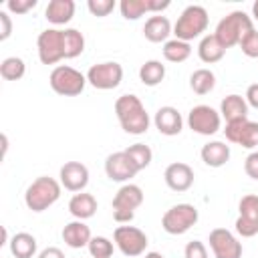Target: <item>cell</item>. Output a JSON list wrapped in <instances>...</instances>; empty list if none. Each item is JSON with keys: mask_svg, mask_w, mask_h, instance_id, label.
Here are the masks:
<instances>
[{"mask_svg": "<svg viewBox=\"0 0 258 258\" xmlns=\"http://www.w3.org/2000/svg\"><path fill=\"white\" fill-rule=\"evenodd\" d=\"M250 30H254L252 18H250L244 10H234V12L226 14V16L218 22L214 36H216V38L220 40V44L228 50V48L240 44V40H242Z\"/></svg>", "mask_w": 258, "mask_h": 258, "instance_id": "7a4b0ae2", "label": "cell"}, {"mask_svg": "<svg viewBox=\"0 0 258 258\" xmlns=\"http://www.w3.org/2000/svg\"><path fill=\"white\" fill-rule=\"evenodd\" d=\"M220 115L226 119V123L238 121V119H246L248 117V103H246V99L236 95V93L224 97L222 103H220Z\"/></svg>", "mask_w": 258, "mask_h": 258, "instance_id": "cb8c5ba5", "label": "cell"}, {"mask_svg": "<svg viewBox=\"0 0 258 258\" xmlns=\"http://www.w3.org/2000/svg\"><path fill=\"white\" fill-rule=\"evenodd\" d=\"M113 240H115L117 248L129 258L141 256L147 250V244H149L145 232L135 228V226H117L115 232H113Z\"/></svg>", "mask_w": 258, "mask_h": 258, "instance_id": "30bf717a", "label": "cell"}, {"mask_svg": "<svg viewBox=\"0 0 258 258\" xmlns=\"http://www.w3.org/2000/svg\"><path fill=\"white\" fill-rule=\"evenodd\" d=\"M87 8H89V12H91L93 16L103 18V16H107V14L113 12L115 0H89V2H87Z\"/></svg>", "mask_w": 258, "mask_h": 258, "instance_id": "d590c367", "label": "cell"}, {"mask_svg": "<svg viewBox=\"0 0 258 258\" xmlns=\"http://www.w3.org/2000/svg\"><path fill=\"white\" fill-rule=\"evenodd\" d=\"M69 212H71L73 218L83 220V222L89 220V218H93L95 212H97V200H95V196L93 194H87V191L75 194L71 198V202H69Z\"/></svg>", "mask_w": 258, "mask_h": 258, "instance_id": "44dd1931", "label": "cell"}, {"mask_svg": "<svg viewBox=\"0 0 258 258\" xmlns=\"http://www.w3.org/2000/svg\"><path fill=\"white\" fill-rule=\"evenodd\" d=\"M169 34H171V22L163 14H153L143 24V36L149 42H163L165 44Z\"/></svg>", "mask_w": 258, "mask_h": 258, "instance_id": "d6986e66", "label": "cell"}, {"mask_svg": "<svg viewBox=\"0 0 258 258\" xmlns=\"http://www.w3.org/2000/svg\"><path fill=\"white\" fill-rule=\"evenodd\" d=\"M191 54V46L189 42H183V40H177V38H171L163 44V56L165 60L169 62H183L187 60Z\"/></svg>", "mask_w": 258, "mask_h": 258, "instance_id": "f1b7e54d", "label": "cell"}, {"mask_svg": "<svg viewBox=\"0 0 258 258\" xmlns=\"http://www.w3.org/2000/svg\"><path fill=\"white\" fill-rule=\"evenodd\" d=\"M125 153L129 155V159L135 163V167H137L139 171L145 169V167L151 163V159H153V151H151V147L145 145V143H133V145H129V147L125 149Z\"/></svg>", "mask_w": 258, "mask_h": 258, "instance_id": "1f68e13d", "label": "cell"}, {"mask_svg": "<svg viewBox=\"0 0 258 258\" xmlns=\"http://www.w3.org/2000/svg\"><path fill=\"white\" fill-rule=\"evenodd\" d=\"M115 115L121 129L129 135H143L149 129V115L137 95H121L115 101Z\"/></svg>", "mask_w": 258, "mask_h": 258, "instance_id": "6da1fadb", "label": "cell"}, {"mask_svg": "<svg viewBox=\"0 0 258 258\" xmlns=\"http://www.w3.org/2000/svg\"><path fill=\"white\" fill-rule=\"evenodd\" d=\"M48 85L50 89L56 93V95H62V97H77L83 93L85 85H87V77L69 67V64H58L50 71V77H48Z\"/></svg>", "mask_w": 258, "mask_h": 258, "instance_id": "5b68a950", "label": "cell"}, {"mask_svg": "<svg viewBox=\"0 0 258 258\" xmlns=\"http://www.w3.org/2000/svg\"><path fill=\"white\" fill-rule=\"evenodd\" d=\"M206 28H208V10L200 4H189L187 8H183L177 22L173 24V34L177 40L189 42V40L202 36V32H206Z\"/></svg>", "mask_w": 258, "mask_h": 258, "instance_id": "277c9868", "label": "cell"}, {"mask_svg": "<svg viewBox=\"0 0 258 258\" xmlns=\"http://www.w3.org/2000/svg\"><path fill=\"white\" fill-rule=\"evenodd\" d=\"M252 18H254V20L258 22V0H256V2L252 4Z\"/></svg>", "mask_w": 258, "mask_h": 258, "instance_id": "ee69618b", "label": "cell"}, {"mask_svg": "<svg viewBox=\"0 0 258 258\" xmlns=\"http://www.w3.org/2000/svg\"><path fill=\"white\" fill-rule=\"evenodd\" d=\"M145 258H163V254H159V252H147Z\"/></svg>", "mask_w": 258, "mask_h": 258, "instance_id": "f6af8a7d", "label": "cell"}, {"mask_svg": "<svg viewBox=\"0 0 258 258\" xmlns=\"http://www.w3.org/2000/svg\"><path fill=\"white\" fill-rule=\"evenodd\" d=\"M163 179L173 191H187L194 185V169L183 161H173L165 167Z\"/></svg>", "mask_w": 258, "mask_h": 258, "instance_id": "e0dca14e", "label": "cell"}, {"mask_svg": "<svg viewBox=\"0 0 258 258\" xmlns=\"http://www.w3.org/2000/svg\"><path fill=\"white\" fill-rule=\"evenodd\" d=\"M208 242L214 258H242V242H238V238L226 228H214Z\"/></svg>", "mask_w": 258, "mask_h": 258, "instance_id": "4fadbf2b", "label": "cell"}, {"mask_svg": "<svg viewBox=\"0 0 258 258\" xmlns=\"http://www.w3.org/2000/svg\"><path fill=\"white\" fill-rule=\"evenodd\" d=\"M240 48L248 58H258V30H250L240 40Z\"/></svg>", "mask_w": 258, "mask_h": 258, "instance_id": "e575fe53", "label": "cell"}, {"mask_svg": "<svg viewBox=\"0 0 258 258\" xmlns=\"http://www.w3.org/2000/svg\"><path fill=\"white\" fill-rule=\"evenodd\" d=\"M226 139L230 143H236L244 149H254L258 147V123L246 119H238V121H230L226 123Z\"/></svg>", "mask_w": 258, "mask_h": 258, "instance_id": "7c38bea8", "label": "cell"}, {"mask_svg": "<svg viewBox=\"0 0 258 258\" xmlns=\"http://www.w3.org/2000/svg\"><path fill=\"white\" fill-rule=\"evenodd\" d=\"M143 204V189L135 183H123L113 198V220L117 224H129L135 210Z\"/></svg>", "mask_w": 258, "mask_h": 258, "instance_id": "8992f818", "label": "cell"}, {"mask_svg": "<svg viewBox=\"0 0 258 258\" xmlns=\"http://www.w3.org/2000/svg\"><path fill=\"white\" fill-rule=\"evenodd\" d=\"M36 258H64V252L60 248H56V246H48V248L40 250V254Z\"/></svg>", "mask_w": 258, "mask_h": 258, "instance_id": "b9f144b4", "label": "cell"}, {"mask_svg": "<svg viewBox=\"0 0 258 258\" xmlns=\"http://www.w3.org/2000/svg\"><path fill=\"white\" fill-rule=\"evenodd\" d=\"M123 81V67L115 60L97 62L87 71V83L99 91H111Z\"/></svg>", "mask_w": 258, "mask_h": 258, "instance_id": "9c48e42d", "label": "cell"}, {"mask_svg": "<svg viewBox=\"0 0 258 258\" xmlns=\"http://www.w3.org/2000/svg\"><path fill=\"white\" fill-rule=\"evenodd\" d=\"M60 198V183L54 177L40 175L36 177L24 191V204L32 212H44L48 210L56 200Z\"/></svg>", "mask_w": 258, "mask_h": 258, "instance_id": "3957f363", "label": "cell"}, {"mask_svg": "<svg viewBox=\"0 0 258 258\" xmlns=\"http://www.w3.org/2000/svg\"><path fill=\"white\" fill-rule=\"evenodd\" d=\"M198 220H200V212L194 204H177L163 214L161 228L171 236H179L185 234L189 228H194Z\"/></svg>", "mask_w": 258, "mask_h": 258, "instance_id": "52a82bcc", "label": "cell"}, {"mask_svg": "<svg viewBox=\"0 0 258 258\" xmlns=\"http://www.w3.org/2000/svg\"><path fill=\"white\" fill-rule=\"evenodd\" d=\"M38 2L36 0H8L6 2V8L12 12V14H26L28 10H32Z\"/></svg>", "mask_w": 258, "mask_h": 258, "instance_id": "74e56055", "label": "cell"}, {"mask_svg": "<svg viewBox=\"0 0 258 258\" xmlns=\"http://www.w3.org/2000/svg\"><path fill=\"white\" fill-rule=\"evenodd\" d=\"M87 248L93 258H111L113 256V242L105 236H93Z\"/></svg>", "mask_w": 258, "mask_h": 258, "instance_id": "836d02e7", "label": "cell"}, {"mask_svg": "<svg viewBox=\"0 0 258 258\" xmlns=\"http://www.w3.org/2000/svg\"><path fill=\"white\" fill-rule=\"evenodd\" d=\"M165 79V64L161 60H145L139 69V81L145 87H155Z\"/></svg>", "mask_w": 258, "mask_h": 258, "instance_id": "4316f807", "label": "cell"}, {"mask_svg": "<svg viewBox=\"0 0 258 258\" xmlns=\"http://www.w3.org/2000/svg\"><path fill=\"white\" fill-rule=\"evenodd\" d=\"M6 151H8V137L2 135V155H6Z\"/></svg>", "mask_w": 258, "mask_h": 258, "instance_id": "7bdbcfd3", "label": "cell"}, {"mask_svg": "<svg viewBox=\"0 0 258 258\" xmlns=\"http://www.w3.org/2000/svg\"><path fill=\"white\" fill-rule=\"evenodd\" d=\"M183 258H208V248L204 242L200 240H191L185 244V250H183Z\"/></svg>", "mask_w": 258, "mask_h": 258, "instance_id": "8d00e7d4", "label": "cell"}, {"mask_svg": "<svg viewBox=\"0 0 258 258\" xmlns=\"http://www.w3.org/2000/svg\"><path fill=\"white\" fill-rule=\"evenodd\" d=\"M58 177H60V185L69 191H83L89 183V169L85 163L81 161H67L60 171H58Z\"/></svg>", "mask_w": 258, "mask_h": 258, "instance_id": "9a60e30c", "label": "cell"}, {"mask_svg": "<svg viewBox=\"0 0 258 258\" xmlns=\"http://www.w3.org/2000/svg\"><path fill=\"white\" fill-rule=\"evenodd\" d=\"M244 171H246L248 177L258 179V149L256 151H250L248 157L244 159Z\"/></svg>", "mask_w": 258, "mask_h": 258, "instance_id": "f35d334b", "label": "cell"}, {"mask_svg": "<svg viewBox=\"0 0 258 258\" xmlns=\"http://www.w3.org/2000/svg\"><path fill=\"white\" fill-rule=\"evenodd\" d=\"M73 16H75V2L73 0H50L46 10H44V18L54 26L71 22Z\"/></svg>", "mask_w": 258, "mask_h": 258, "instance_id": "603a6c76", "label": "cell"}, {"mask_svg": "<svg viewBox=\"0 0 258 258\" xmlns=\"http://www.w3.org/2000/svg\"><path fill=\"white\" fill-rule=\"evenodd\" d=\"M224 54H226V48L220 44V40L214 34H206L198 44V56L208 64H214V62L222 60Z\"/></svg>", "mask_w": 258, "mask_h": 258, "instance_id": "d4e9b609", "label": "cell"}, {"mask_svg": "<svg viewBox=\"0 0 258 258\" xmlns=\"http://www.w3.org/2000/svg\"><path fill=\"white\" fill-rule=\"evenodd\" d=\"M64 58H77L85 50V36L77 28H64Z\"/></svg>", "mask_w": 258, "mask_h": 258, "instance_id": "f546056e", "label": "cell"}, {"mask_svg": "<svg viewBox=\"0 0 258 258\" xmlns=\"http://www.w3.org/2000/svg\"><path fill=\"white\" fill-rule=\"evenodd\" d=\"M238 212H240L238 218L258 226V196H254V194L244 196L240 200V204H238Z\"/></svg>", "mask_w": 258, "mask_h": 258, "instance_id": "d6a6232c", "label": "cell"}, {"mask_svg": "<svg viewBox=\"0 0 258 258\" xmlns=\"http://www.w3.org/2000/svg\"><path fill=\"white\" fill-rule=\"evenodd\" d=\"M153 123H155V129L161 135H167V137L179 135L181 133V127H183L181 113L175 107H171V105L159 107L157 113H155V117H153Z\"/></svg>", "mask_w": 258, "mask_h": 258, "instance_id": "ac0fdd59", "label": "cell"}, {"mask_svg": "<svg viewBox=\"0 0 258 258\" xmlns=\"http://www.w3.org/2000/svg\"><path fill=\"white\" fill-rule=\"evenodd\" d=\"M10 252L16 258H32L36 254V238L28 232H18L10 238Z\"/></svg>", "mask_w": 258, "mask_h": 258, "instance_id": "484cf974", "label": "cell"}, {"mask_svg": "<svg viewBox=\"0 0 258 258\" xmlns=\"http://www.w3.org/2000/svg\"><path fill=\"white\" fill-rule=\"evenodd\" d=\"M167 6H169V0H121L119 2V10L125 20H137L147 12L161 14V10H165Z\"/></svg>", "mask_w": 258, "mask_h": 258, "instance_id": "2e32d148", "label": "cell"}, {"mask_svg": "<svg viewBox=\"0 0 258 258\" xmlns=\"http://www.w3.org/2000/svg\"><path fill=\"white\" fill-rule=\"evenodd\" d=\"M26 73V64L20 56H6L0 62V77L4 81H18Z\"/></svg>", "mask_w": 258, "mask_h": 258, "instance_id": "4dcf8cb0", "label": "cell"}, {"mask_svg": "<svg viewBox=\"0 0 258 258\" xmlns=\"http://www.w3.org/2000/svg\"><path fill=\"white\" fill-rule=\"evenodd\" d=\"M246 103H248V107H254V109H258V83H254V85H250L248 89H246Z\"/></svg>", "mask_w": 258, "mask_h": 258, "instance_id": "60d3db41", "label": "cell"}, {"mask_svg": "<svg viewBox=\"0 0 258 258\" xmlns=\"http://www.w3.org/2000/svg\"><path fill=\"white\" fill-rule=\"evenodd\" d=\"M38 58L42 64H56L64 58V32L60 28H46L36 38Z\"/></svg>", "mask_w": 258, "mask_h": 258, "instance_id": "ba28073f", "label": "cell"}, {"mask_svg": "<svg viewBox=\"0 0 258 258\" xmlns=\"http://www.w3.org/2000/svg\"><path fill=\"white\" fill-rule=\"evenodd\" d=\"M12 34V18L8 12H0V40H6Z\"/></svg>", "mask_w": 258, "mask_h": 258, "instance_id": "ab89813d", "label": "cell"}, {"mask_svg": "<svg viewBox=\"0 0 258 258\" xmlns=\"http://www.w3.org/2000/svg\"><path fill=\"white\" fill-rule=\"evenodd\" d=\"M187 125L194 133L210 137V135H216L220 131L222 115H220V111L212 109L210 105H196L187 113Z\"/></svg>", "mask_w": 258, "mask_h": 258, "instance_id": "8fae6325", "label": "cell"}, {"mask_svg": "<svg viewBox=\"0 0 258 258\" xmlns=\"http://www.w3.org/2000/svg\"><path fill=\"white\" fill-rule=\"evenodd\" d=\"M189 87L196 95H208L216 87V75L210 69H198L189 77Z\"/></svg>", "mask_w": 258, "mask_h": 258, "instance_id": "83f0119b", "label": "cell"}, {"mask_svg": "<svg viewBox=\"0 0 258 258\" xmlns=\"http://www.w3.org/2000/svg\"><path fill=\"white\" fill-rule=\"evenodd\" d=\"M200 155L208 167H222L230 159V145H226L224 141H208L202 147Z\"/></svg>", "mask_w": 258, "mask_h": 258, "instance_id": "7402d4cb", "label": "cell"}, {"mask_svg": "<svg viewBox=\"0 0 258 258\" xmlns=\"http://www.w3.org/2000/svg\"><path fill=\"white\" fill-rule=\"evenodd\" d=\"M91 228L83 222V220H75V222H69L64 228H62V240L69 248H85L89 246L91 242Z\"/></svg>", "mask_w": 258, "mask_h": 258, "instance_id": "ffe728a7", "label": "cell"}, {"mask_svg": "<svg viewBox=\"0 0 258 258\" xmlns=\"http://www.w3.org/2000/svg\"><path fill=\"white\" fill-rule=\"evenodd\" d=\"M105 173L111 181L129 183V179L135 177L139 173V169L135 167V163L129 159V155L125 151H115V153L107 155V159H105Z\"/></svg>", "mask_w": 258, "mask_h": 258, "instance_id": "5bb4252c", "label": "cell"}]
</instances>
